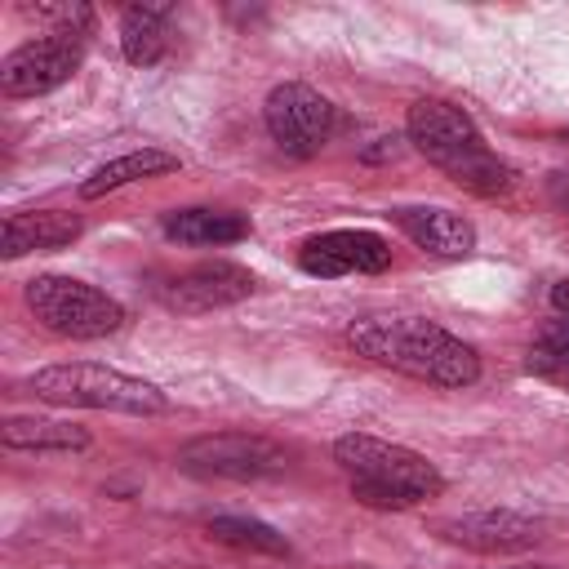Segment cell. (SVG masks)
<instances>
[{
    "instance_id": "obj_8",
    "label": "cell",
    "mask_w": 569,
    "mask_h": 569,
    "mask_svg": "<svg viewBox=\"0 0 569 569\" xmlns=\"http://www.w3.org/2000/svg\"><path fill=\"white\" fill-rule=\"evenodd\" d=\"M89 36L76 31H44L36 40H22L0 62V93L4 98H36L58 84H67L84 62Z\"/></svg>"
},
{
    "instance_id": "obj_20",
    "label": "cell",
    "mask_w": 569,
    "mask_h": 569,
    "mask_svg": "<svg viewBox=\"0 0 569 569\" xmlns=\"http://www.w3.org/2000/svg\"><path fill=\"white\" fill-rule=\"evenodd\" d=\"M547 191H551V204L569 213V173H551V182H547Z\"/></svg>"
},
{
    "instance_id": "obj_21",
    "label": "cell",
    "mask_w": 569,
    "mask_h": 569,
    "mask_svg": "<svg viewBox=\"0 0 569 569\" xmlns=\"http://www.w3.org/2000/svg\"><path fill=\"white\" fill-rule=\"evenodd\" d=\"M551 307H556V316H569V280L551 284Z\"/></svg>"
},
{
    "instance_id": "obj_18",
    "label": "cell",
    "mask_w": 569,
    "mask_h": 569,
    "mask_svg": "<svg viewBox=\"0 0 569 569\" xmlns=\"http://www.w3.org/2000/svg\"><path fill=\"white\" fill-rule=\"evenodd\" d=\"M204 533L213 542L249 551V556H289V538L280 529H271L267 520H253V516H213L204 525Z\"/></svg>"
},
{
    "instance_id": "obj_16",
    "label": "cell",
    "mask_w": 569,
    "mask_h": 569,
    "mask_svg": "<svg viewBox=\"0 0 569 569\" xmlns=\"http://www.w3.org/2000/svg\"><path fill=\"white\" fill-rule=\"evenodd\" d=\"M178 169V156L164 151V147H142V151H124L107 164H98L84 182H80V196L84 200H98L107 191H120L129 182H147V178H160V173H173Z\"/></svg>"
},
{
    "instance_id": "obj_19",
    "label": "cell",
    "mask_w": 569,
    "mask_h": 569,
    "mask_svg": "<svg viewBox=\"0 0 569 569\" xmlns=\"http://www.w3.org/2000/svg\"><path fill=\"white\" fill-rule=\"evenodd\" d=\"M525 369L542 382H556V387H569V342H556L547 333L533 338L529 356H525Z\"/></svg>"
},
{
    "instance_id": "obj_13",
    "label": "cell",
    "mask_w": 569,
    "mask_h": 569,
    "mask_svg": "<svg viewBox=\"0 0 569 569\" xmlns=\"http://www.w3.org/2000/svg\"><path fill=\"white\" fill-rule=\"evenodd\" d=\"M84 231L80 213L67 209H27V213H9L0 227V253L4 258H22V253H44V249H62Z\"/></svg>"
},
{
    "instance_id": "obj_15",
    "label": "cell",
    "mask_w": 569,
    "mask_h": 569,
    "mask_svg": "<svg viewBox=\"0 0 569 569\" xmlns=\"http://www.w3.org/2000/svg\"><path fill=\"white\" fill-rule=\"evenodd\" d=\"M169 4H129L120 13V53L133 67H156L169 53Z\"/></svg>"
},
{
    "instance_id": "obj_17",
    "label": "cell",
    "mask_w": 569,
    "mask_h": 569,
    "mask_svg": "<svg viewBox=\"0 0 569 569\" xmlns=\"http://www.w3.org/2000/svg\"><path fill=\"white\" fill-rule=\"evenodd\" d=\"M164 236L178 244H236L249 236V218L231 209H173L164 213Z\"/></svg>"
},
{
    "instance_id": "obj_6",
    "label": "cell",
    "mask_w": 569,
    "mask_h": 569,
    "mask_svg": "<svg viewBox=\"0 0 569 569\" xmlns=\"http://www.w3.org/2000/svg\"><path fill=\"white\" fill-rule=\"evenodd\" d=\"M178 471L196 480H271L289 471V449L258 431H209L178 449Z\"/></svg>"
},
{
    "instance_id": "obj_1",
    "label": "cell",
    "mask_w": 569,
    "mask_h": 569,
    "mask_svg": "<svg viewBox=\"0 0 569 569\" xmlns=\"http://www.w3.org/2000/svg\"><path fill=\"white\" fill-rule=\"evenodd\" d=\"M347 342L365 360H373L382 369H396L405 378L445 387V391H462V387H471L480 378L476 347L462 342L458 333H449L445 325L422 320V316H365V320H351Z\"/></svg>"
},
{
    "instance_id": "obj_5",
    "label": "cell",
    "mask_w": 569,
    "mask_h": 569,
    "mask_svg": "<svg viewBox=\"0 0 569 569\" xmlns=\"http://www.w3.org/2000/svg\"><path fill=\"white\" fill-rule=\"evenodd\" d=\"M22 298H27L31 316L58 338L93 342L124 325V307L111 293H102L98 284H84L76 276H58V271L36 276V280H27Z\"/></svg>"
},
{
    "instance_id": "obj_3",
    "label": "cell",
    "mask_w": 569,
    "mask_h": 569,
    "mask_svg": "<svg viewBox=\"0 0 569 569\" xmlns=\"http://www.w3.org/2000/svg\"><path fill=\"white\" fill-rule=\"evenodd\" d=\"M333 462L347 471L351 480V498L378 511H405L422 498H436L445 489L440 467L400 445V440H382L369 431H347L333 440Z\"/></svg>"
},
{
    "instance_id": "obj_11",
    "label": "cell",
    "mask_w": 569,
    "mask_h": 569,
    "mask_svg": "<svg viewBox=\"0 0 569 569\" xmlns=\"http://www.w3.org/2000/svg\"><path fill=\"white\" fill-rule=\"evenodd\" d=\"M253 289H258V280H253L249 267L227 262V258H209V262H196V267L169 276V284L160 289V302H164L169 311L200 316V311L236 307V302H244Z\"/></svg>"
},
{
    "instance_id": "obj_9",
    "label": "cell",
    "mask_w": 569,
    "mask_h": 569,
    "mask_svg": "<svg viewBox=\"0 0 569 569\" xmlns=\"http://www.w3.org/2000/svg\"><path fill=\"white\" fill-rule=\"evenodd\" d=\"M436 538L476 551V556H520L542 542V525L533 516L507 511V507H485V511H462V516H440Z\"/></svg>"
},
{
    "instance_id": "obj_14",
    "label": "cell",
    "mask_w": 569,
    "mask_h": 569,
    "mask_svg": "<svg viewBox=\"0 0 569 569\" xmlns=\"http://www.w3.org/2000/svg\"><path fill=\"white\" fill-rule=\"evenodd\" d=\"M0 440H4V449H27V453H80V449H89V431L80 422L36 418V413L4 418Z\"/></svg>"
},
{
    "instance_id": "obj_12",
    "label": "cell",
    "mask_w": 569,
    "mask_h": 569,
    "mask_svg": "<svg viewBox=\"0 0 569 569\" xmlns=\"http://www.w3.org/2000/svg\"><path fill=\"white\" fill-rule=\"evenodd\" d=\"M391 222L427 253L436 258H467L476 249V227L458 209L445 204H400L391 209Z\"/></svg>"
},
{
    "instance_id": "obj_4",
    "label": "cell",
    "mask_w": 569,
    "mask_h": 569,
    "mask_svg": "<svg viewBox=\"0 0 569 569\" xmlns=\"http://www.w3.org/2000/svg\"><path fill=\"white\" fill-rule=\"evenodd\" d=\"M31 391L44 405H62V409H107V413H133V418H151V413H169V396L138 373L111 369V365H93V360H58L31 373Z\"/></svg>"
},
{
    "instance_id": "obj_10",
    "label": "cell",
    "mask_w": 569,
    "mask_h": 569,
    "mask_svg": "<svg viewBox=\"0 0 569 569\" xmlns=\"http://www.w3.org/2000/svg\"><path fill=\"white\" fill-rule=\"evenodd\" d=\"M298 267L307 276L333 280V276H378L391 267V244L369 227H333L320 236H307L298 249Z\"/></svg>"
},
{
    "instance_id": "obj_7",
    "label": "cell",
    "mask_w": 569,
    "mask_h": 569,
    "mask_svg": "<svg viewBox=\"0 0 569 569\" xmlns=\"http://www.w3.org/2000/svg\"><path fill=\"white\" fill-rule=\"evenodd\" d=\"M262 120H267L271 142H276L284 156L307 160V156H316V151L329 142V133L338 129V107H333L320 89H311V84H302V80H284V84H276V89L267 93Z\"/></svg>"
},
{
    "instance_id": "obj_2",
    "label": "cell",
    "mask_w": 569,
    "mask_h": 569,
    "mask_svg": "<svg viewBox=\"0 0 569 569\" xmlns=\"http://www.w3.org/2000/svg\"><path fill=\"white\" fill-rule=\"evenodd\" d=\"M405 133L413 151H422L453 187L471 196H507L516 182L511 164L498 151H489L476 120L445 98H418L405 116Z\"/></svg>"
}]
</instances>
